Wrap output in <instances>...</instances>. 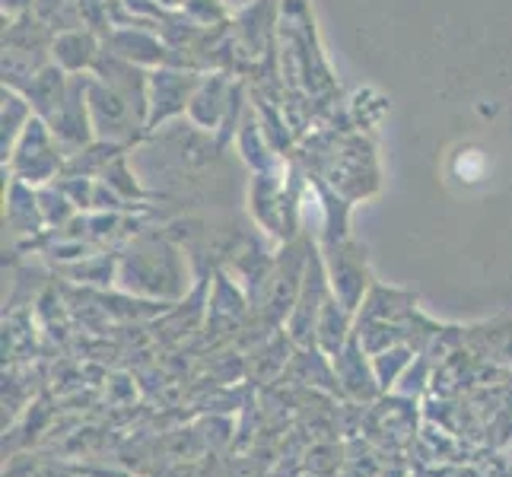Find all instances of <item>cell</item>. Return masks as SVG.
<instances>
[{
  "label": "cell",
  "mask_w": 512,
  "mask_h": 477,
  "mask_svg": "<svg viewBox=\"0 0 512 477\" xmlns=\"http://www.w3.org/2000/svg\"><path fill=\"white\" fill-rule=\"evenodd\" d=\"M4 166H10L13 179H20L26 185H45L51 179H58L64 172V150L58 144L55 131L48 128V121L35 115L29 121V128L23 131L20 144L13 147L10 159Z\"/></svg>",
  "instance_id": "6da1fadb"
},
{
  "label": "cell",
  "mask_w": 512,
  "mask_h": 477,
  "mask_svg": "<svg viewBox=\"0 0 512 477\" xmlns=\"http://www.w3.org/2000/svg\"><path fill=\"white\" fill-rule=\"evenodd\" d=\"M90 115L96 140H112V144H125L137 137L134 128L147 131V109L137 105L128 93H121L118 86L105 80H90Z\"/></svg>",
  "instance_id": "7a4b0ae2"
},
{
  "label": "cell",
  "mask_w": 512,
  "mask_h": 477,
  "mask_svg": "<svg viewBox=\"0 0 512 477\" xmlns=\"http://www.w3.org/2000/svg\"><path fill=\"white\" fill-rule=\"evenodd\" d=\"M198 70H179V67H156L150 74V90H147V131L160 128L163 121L188 112L191 96L201 86Z\"/></svg>",
  "instance_id": "3957f363"
},
{
  "label": "cell",
  "mask_w": 512,
  "mask_h": 477,
  "mask_svg": "<svg viewBox=\"0 0 512 477\" xmlns=\"http://www.w3.org/2000/svg\"><path fill=\"white\" fill-rule=\"evenodd\" d=\"M105 51H112V55L125 58L137 67H172L179 64L169 51L166 42H160L150 29H112L109 35L102 39Z\"/></svg>",
  "instance_id": "277c9868"
},
{
  "label": "cell",
  "mask_w": 512,
  "mask_h": 477,
  "mask_svg": "<svg viewBox=\"0 0 512 477\" xmlns=\"http://www.w3.org/2000/svg\"><path fill=\"white\" fill-rule=\"evenodd\" d=\"M67 86H70V74H67V70H61L55 61H51L42 70H35V74L26 83L16 86V93H23L29 99V105H32V112L48 121L64 105ZM10 90H13V86H10Z\"/></svg>",
  "instance_id": "5b68a950"
},
{
  "label": "cell",
  "mask_w": 512,
  "mask_h": 477,
  "mask_svg": "<svg viewBox=\"0 0 512 477\" xmlns=\"http://www.w3.org/2000/svg\"><path fill=\"white\" fill-rule=\"evenodd\" d=\"M102 58V42L93 29H67L58 32L51 42V61H55L67 74H83V70H96Z\"/></svg>",
  "instance_id": "8992f818"
},
{
  "label": "cell",
  "mask_w": 512,
  "mask_h": 477,
  "mask_svg": "<svg viewBox=\"0 0 512 477\" xmlns=\"http://www.w3.org/2000/svg\"><path fill=\"white\" fill-rule=\"evenodd\" d=\"M229 99H233V86H226V80L220 74L214 80L204 77L201 86H198V93L191 96L188 115H191L194 125L214 131V128H220V121L226 118Z\"/></svg>",
  "instance_id": "52a82bcc"
},
{
  "label": "cell",
  "mask_w": 512,
  "mask_h": 477,
  "mask_svg": "<svg viewBox=\"0 0 512 477\" xmlns=\"http://www.w3.org/2000/svg\"><path fill=\"white\" fill-rule=\"evenodd\" d=\"M32 118H35V112H32L29 99L23 93L10 90V86H4V121H0V125H4V131H0V153H4V163L10 159L13 147L20 144V137L29 128Z\"/></svg>",
  "instance_id": "ba28073f"
},
{
  "label": "cell",
  "mask_w": 512,
  "mask_h": 477,
  "mask_svg": "<svg viewBox=\"0 0 512 477\" xmlns=\"http://www.w3.org/2000/svg\"><path fill=\"white\" fill-rule=\"evenodd\" d=\"M239 150L245 156L255 172H268V144H264V134L255 121H245L242 131H239Z\"/></svg>",
  "instance_id": "9c48e42d"
},
{
  "label": "cell",
  "mask_w": 512,
  "mask_h": 477,
  "mask_svg": "<svg viewBox=\"0 0 512 477\" xmlns=\"http://www.w3.org/2000/svg\"><path fill=\"white\" fill-rule=\"evenodd\" d=\"M35 7V0H4V13L10 16H23V13H29Z\"/></svg>",
  "instance_id": "30bf717a"
}]
</instances>
